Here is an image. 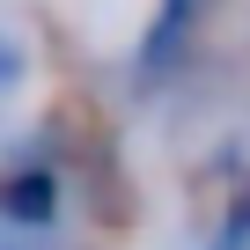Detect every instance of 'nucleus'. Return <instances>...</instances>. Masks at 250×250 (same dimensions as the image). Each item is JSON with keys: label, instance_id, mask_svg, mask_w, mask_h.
I'll use <instances>...</instances> for the list:
<instances>
[{"label": "nucleus", "instance_id": "nucleus-2", "mask_svg": "<svg viewBox=\"0 0 250 250\" xmlns=\"http://www.w3.org/2000/svg\"><path fill=\"white\" fill-rule=\"evenodd\" d=\"M213 15H221V0H155V15H147V30L133 44V88L140 96H162L191 66V52L206 44V22Z\"/></svg>", "mask_w": 250, "mask_h": 250}, {"label": "nucleus", "instance_id": "nucleus-3", "mask_svg": "<svg viewBox=\"0 0 250 250\" xmlns=\"http://www.w3.org/2000/svg\"><path fill=\"white\" fill-rule=\"evenodd\" d=\"M22 81H30V52H22V44L8 37V30H0V103H8V96H15Z\"/></svg>", "mask_w": 250, "mask_h": 250}, {"label": "nucleus", "instance_id": "nucleus-4", "mask_svg": "<svg viewBox=\"0 0 250 250\" xmlns=\"http://www.w3.org/2000/svg\"><path fill=\"white\" fill-rule=\"evenodd\" d=\"M0 250H22V243H0Z\"/></svg>", "mask_w": 250, "mask_h": 250}, {"label": "nucleus", "instance_id": "nucleus-1", "mask_svg": "<svg viewBox=\"0 0 250 250\" xmlns=\"http://www.w3.org/2000/svg\"><path fill=\"white\" fill-rule=\"evenodd\" d=\"M66 213V169L52 147H15L0 162V235L8 243H44Z\"/></svg>", "mask_w": 250, "mask_h": 250}]
</instances>
